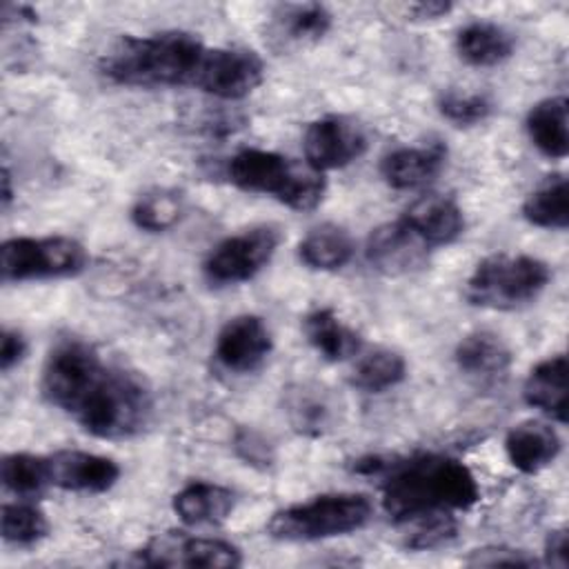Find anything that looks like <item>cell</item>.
I'll list each match as a JSON object with an SVG mask.
<instances>
[{
    "label": "cell",
    "instance_id": "ac0fdd59",
    "mask_svg": "<svg viewBox=\"0 0 569 569\" xmlns=\"http://www.w3.org/2000/svg\"><path fill=\"white\" fill-rule=\"evenodd\" d=\"M509 462L522 473H538L560 453V436L542 420H525L509 429L505 438Z\"/></svg>",
    "mask_w": 569,
    "mask_h": 569
},
{
    "label": "cell",
    "instance_id": "f546056e",
    "mask_svg": "<svg viewBox=\"0 0 569 569\" xmlns=\"http://www.w3.org/2000/svg\"><path fill=\"white\" fill-rule=\"evenodd\" d=\"M2 538L16 547H33L49 533L47 516L31 502L16 500L2 505Z\"/></svg>",
    "mask_w": 569,
    "mask_h": 569
},
{
    "label": "cell",
    "instance_id": "2e32d148",
    "mask_svg": "<svg viewBox=\"0 0 569 569\" xmlns=\"http://www.w3.org/2000/svg\"><path fill=\"white\" fill-rule=\"evenodd\" d=\"M445 160L447 147L442 142L400 147L382 158L380 173L391 189L409 191L429 184L442 171Z\"/></svg>",
    "mask_w": 569,
    "mask_h": 569
},
{
    "label": "cell",
    "instance_id": "8d00e7d4",
    "mask_svg": "<svg viewBox=\"0 0 569 569\" xmlns=\"http://www.w3.org/2000/svg\"><path fill=\"white\" fill-rule=\"evenodd\" d=\"M545 560H547V565L558 567V569L567 567L569 558H567V533H565V529L549 531V536L545 540Z\"/></svg>",
    "mask_w": 569,
    "mask_h": 569
},
{
    "label": "cell",
    "instance_id": "4316f807",
    "mask_svg": "<svg viewBox=\"0 0 569 569\" xmlns=\"http://www.w3.org/2000/svg\"><path fill=\"white\" fill-rule=\"evenodd\" d=\"M522 216L527 222L540 229L565 231L569 224L567 178L549 176L538 189L529 193V198L522 204Z\"/></svg>",
    "mask_w": 569,
    "mask_h": 569
},
{
    "label": "cell",
    "instance_id": "f35d334b",
    "mask_svg": "<svg viewBox=\"0 0 569 569\" xmlns=\"http://www.w3.org/2000/svg\"><path fill=\"white\" fill-rule=\"evenodd\" d=\"M13 198V191H11V173H9V167L4 164L2 167V207L7 209L9 202Z\"/></svg>",
    "mask_w": 569,
    "mask_h": 569
},
{
    "label": "cell",
    "instance_id": "603a6c76",
    "mask_svg": "<svg viewBox=\"0 0 569 569\" xmlns=\"http://www.w3.org/2000/svg\"><path fill=\"white\" fill-rule=\"evenodd\" d=\"M529 140L533 147L553 160H560L569 151V136H567V98L556 96L536 102L525 120Z\"/></svg>",
    "mask_w": 569,
    "mask_h": 569
},
{
    "label": "cell",
    "instance_id": "d4e9b609",
    "mask_svg": "<svg viewBox=\"0 0 569 569\" xmlns=\"http://www.w3.org/2000/svg\"><path fill=\"white\" fill-rule=\"evenodd\" d=\"M407 376L405 358L387 347H376L365 353H358L356 365L351 369L349 382L365 393H382Z\"/></svg>",
    "mask_w": 569,
    "mask_h": 569
},
{
    "label": "cell",
    "instance_id": "9a60e30c",
    "mask_svg": "<svg viewBox=\"0 0 569 569\" xmlns=\"http://www.w3.org/2000/svg\"><path fill=\"white\" fill-rule=\"evenodd\" d=\"M402 220L429 249L451 244L465 231L462 209L453 198L440 193H427L418 198L405 211Z\"/></svg>",
    "mask_w": 569,
    "mask_h": 569
},
{
    "label": "cell",
    "instance_id": "3957f363",
    "mask_svg": "<svg viewBox=\"0 0 569 569\" xmlns=\"http://www.w3.org/2000/svg\"><path fill=\"white\" fill-rule=\"evenodd\" d=\"M211 47L187 31L122 36L100 60V71L116 84L160 89H200Z\"/></svg>",
    "mask_w": 569,
    "mask_h": 569
},
{
    "label": "cell",
    "instance_id": "cb8c5ba5",
    "mask_svg": "<svg viewBox=\"0 0 569 569\" xmlns=\"http://www.w3.org/2000/svg\"><path fill=\"white\" fill-rule=\"evenodd\" d=\"M356 244L345 227L325 222L313 227L298 242V258L302 264L316 271L342 269L353 258Z\"/></svg>",
    "mask_w": 569,
    "mask_h": 569
},
{
    "label": "cell",
    "instance_id": "5bb4252c",
    "mask_svg": "<svg viewBox=\"0 0 569 569\" xmlns=\"http://www.w3.org/2000/svg\"><path fill=\"white\" fill-rule=\"evenodd\" d=\"M47 458L51 487L62 491L102 493L109 491L120 478V467L107 456L78 449H60Z\"/></svg>",
    "mask_w": 569,
    "mask_h": 569
},
{
    "label": "cell",
    "instance_id": "e575fe53",
    "mask_svg": "<svg viewBox=\"0 0 569 569\" xmlns=\"http://www.w3.org/2000/svg\"><path fill=\"white\" fill-rule=\"evenodd\" d=\"M27 353V338L11 327L2 329V340H0V369L7 373L11 371L18 362H22Z\"/></svg>",
    "mask_w": 569,
    "mask_h": 569
},
{
    "label": "cell",
    "instance_id": "1f68e13d",
    "mask_svg": "<svg viewBox=\"0 0 569 569\" xmlns=\"http://www.w3.org/2000/svg\"><path fill=\"white\" fill-rule=\"evenodd\" d=\"M438 111L456 127H473L491 116L493 104L485 93H467L451 89L438 98Z\"/></svg>",
    "mask_w": 569,
    "mask_h": 569
},
{
    "label": "cell",
    "instance_id": "5b68a950",
    "mask_svg": "<svg viewBox=\"0 0 569 569\" xmlns=\"http://www.w3.org/2000/svg\"><path fill=\"white\" fill-rule=\"evenodd\" d=\"M373 507L362 493H322L273 511L267 531L276 540L309 542L347 536L371 520Z\"/></svg>",
    "mask_w": 569,
    "mask_h": 569
},
{
    "label": "cell",
    "instance_id": "9c48e42d",
    "mask_svg": "<svg viewBox=\"0 0 569 569\" xmlns=\"http://www.w3.org/2000/svg\"><path fill=\"white\" fill-rule=\"evenodd\" d=\"M138 562L149 567H238L242 553L236 545L218 538H198L184 531H167L153 536L138 549Z\"/></svg>",
    "mask_w": 569,
    "mask_h": 569
},
{
    "label": "cell",
    "instance_id": "ffe728a7",
    "mask_svg": "<svg viewBox=\"0 0 569 569\" xmlns=\"http://www.w3.org/2000/svg\"><path fill=\"white\" fill-rule=\"evenodd\" d=\"M233 505L236 496L231 489L204 480L189 482L171 500L178 518L191 527L224 522L231 516Z\"/></svg>",
    "mask_w": 569,
    "mask_h": 569
},
{
    "label": "cell",
    "instance_id": "7402d4cb",
    "mask_svg": "<svg viewBox=\"0 0 569 569\" xmlns=\"http://www.w3.org/2000/svg\"><path fill=\"white\" fill-rule=\"evenodd\" d=\"M513 47V36L489 20H473L456 36V51L471 67H496L511 58Z\"/></svg>",
    "mask_w": 569,
    "mask_h": 569
},
{
    "label": "cell",
    "instance_id": "83f0119b",
    "mask_svg": "<svg viewBox=\"0 0 569 569\" xmlns=\"http://www.w3.org/2000/svg\"><path fill=\"white\" fill-rule=\"evenodd\" d=\"M0 480L18 498L42 496L51 487L49 458L36 453H7L0 462Z\"/></svg>",
    "mask_w": 569,
    "mask_h": 569
},
{
    "label": "cell",
    "instance_id": "7c38bea8",
    "mask_svg": "<svg viewBox=\"0 0 569 569\" xmlns=\"http://www.w3.org/2000/svg\"><path fill=\"white\" fill-rule=\"evenodd\" d=\"M271 333L260 316L242 313L222 325L216 338L218 362L233 373H251L271 353Z\"/></svg>",
    "mask_w": 569,
    "mask_h": 569
},
{
    "label": "cell",
    "instance_id": "4dcf8cb0",
    "mask_svg": "<svg viewBox=\"0 0 569 569\" xmlns=\"http://www.w3.org/2000/svg\"><path fill=\"white\" fill-rule=\"evenodd\" d=\"M182 213V200L176 191L156 189L144 196H140L131 209V220L138 229L144 231H167L180 220Z\"/></svg>",
    "mask_w": 569,
    "mask_h": 569
},
{
    "label": "cell",
    "instance_id": "ba28073f",
    "mask_svg": "<svg viewBox=\"0 0 569 569\" xmlns=\"http://www.w3.org/2000/svg\"><path fill=\"white\" fill-rule=\"evenodd\" d=\"M280 236L273 227L260 224L218 242L207 256L202 271L211 284H240L256 278L273 258Z\"/></svg>",
    "mask_w": 569,
    "mask_h": 569
},
{
    "label": "cell",
    "instance_id": "484cf974",
    "mask_svg": "<svg viewBox=\"0 0 569 569\" xmlns=\"http://www.w3.org/2000/svg\"><path fill=\"white\" fill-rule=\"evenodd\" d=\"M287 416L291 427L305 436H322L333 425V402L318 385H296L287 391Z\"/></svg>",
    "mask_w": 569,
    "mask_h": 569
},
{
    "label": "cell",
    "instance_id": "7a4b0ae2",
    "mask_svg": "<svg viewBox=\"0 0 569 569\" xmlns=\"http://www.w3.org/2000/svg\"><path fill=\"white\" fill-rule=\"evenodd\" d=\"M356 471L380 478L382 509L396 522L467 511L480 500L473 471L462 460L442 453H416L393 460L373 456L360 460Z\"/></svg>",
    "mask_w": 569,
    "mask_h": 569
},
{
    "label": "cell",
    "instance_id": "836d02e7",
    "mask_svg": "<svg viewBox=\"0 0 569 569\" xmlns=\"http://www.w3.org/2000/svg\"><path fill=\"white\" fill-rule=\"evenodd\" d=\"M469 565L473 567H533L536 558L529 556L522 549H511V547H482L471 551V556L467 558Z\"/></svg>",
    "mask_w": 569,
    "mask_h": 569
},
{
    "label": "cell",
    "instance_id": "d6986e66",
    "mask_svg": "<svg viewBox=\"0 0 569 569\" xmlns=\"http://www.w3.org/2000/svg\"><path fill=\"white\" fill-rule=\"evenodd\" d=\"M522 396L556 422H567V358L562 353L540 360L527 376Z\"/></svg>",
    "mask_w": 569,
    "mask_h": 569
},
{
    "label": "cell",
    "instance_id": "44dd1931",
    "mask_svg": "<svg viewBox=\"0 0 569 569\" xmlns=\"http://www.w3.org/2000/svg\"><path fill=\"white\" fill-rule=\"evenodd\" d=\"M302 327L309 345L329 362H342L356 358L362 351L360 333L345 325L329 307H320L307 313Z\"/></svg>",
    "mask_w": 569,
    "mask_h": 569
},
{
    "label": "cell",
    "instance_id": "d6a6232c",
    "mask_svg": "<svg viewBox=\"0 0 569 569\" xmlns=\"http://www.w3.org/2000/svg\"><path fill=\"white\" fill-rule=\"evenodd\" d=\"M416 529L407 536L405 545L409 549H438L449 545L456 533H458V522L453 518V513H438V516H427L420 520H413Z\"/></svg>",
    "mask_w": 569,
    "mask_h": 569
},
{
    "label": "cell",
    "instance_id": "e0dca14e",
    "mask_svg": "<svg viewBox=\"0 0 569 569\" xmlns=\"http://www.w3.org/2000/svg\"><path fill=\"white\" fill-rule=\"evenodd\" d=\"M453 358L458 369L476 382H496L513 362L509 345L489 329H476L460 338Z\"/></svg>",
    "mask_w": 569,
    "mask_h": 569
},
{
    "label": "cell",
    "instance_id": "f1b7e54d",
    "mask_svg": "<svg viewBox=\"0 0 569 569\" xmlns=\"http://www.w3.org/2000/svg\"><path fill=\"white\" fill-rule=\"evenodd\" d=\"M331 20L333 18L327 7L309 2L284 7L276 20V27L287 42L313 44L327 36V31L331 29Z\"/></svg>",
    "mask_w": 569,
    "mask_h": 569
},
{
    "label": "cell",
    "instance_id": "52a82bcc",
    "mask_svg": "<svg viewBox=\"0 0 569 569\" xmlns=\"http://www.w3.org/2000/svg\"><path fill=\"white\" fill-rule=\"evenodd\" d=\"M87 249L69 236H18L2 242L0 269L4 282L71 278L84 271Z\"/></svg>",
    "mask_w": 569,
    "mask_h": 569
},
{
    "label": "cell",
    "instance_id": "30bf717a",
    "mask_svg": "<svg viewBox=\"0 0 569 569\" xmlns=\"http://www.w3.org/2000/svg\"><path fill=\"white\" fill-rule=\"evenodd\" d=\"M367 131L345 116H325L313 120L305 129L302 138L305 162L320 173L351 164L367 151Z\"/></svg>",
    "mask_w": 569,
    "mask_h": 569
},
{
    "label": "cell",
    "instance_id": "74e56055",
    "mask_svg": "<svg viewBox=\"0 0 569 569\" xmlns=\"http://www.w3.org/2000/svg\"><path fill=\"white\" fill-rule=\"evenodd\" d=\"M453 9V4L449 2H420V4H413L411 11L416 18L420 20H436V18H442L445 13H449Z\"/></svg>",
    "mask_w": 569,
    "mask_h": 569
},
{
    "label": "cell",
    "instance_id": "6da1fadb",
    "mask_svg": "<svg viewBox=\"0 0 569 569\" xmlns=\"http://www.w3.org/2000/svg\"><path fill=\"white\" fill-rule=\"evenodd\" d=\"M44 400L76 420L87 433L124 440L142 433L153 416V396L133 371L104 360L80 338L58 340L42 367Z\"/></svg>",
    "mask_w": 569,
    "mask_h": 569
},
{
    "label": "cell",
    "instance_id": "8fae6325",
    "mask_svg": "<svg viewBox=\"0 0 569 569\" xmlns=\"http://www.w3.org/2000/svg\"><path fill=\"white\" fill-rule=\"evenodd\" d=\"M264 80V62L251 49L211 47L200 91L220 100H240Z\"/></svg>",
    "mask_w": 569,
    "mask_h": 569
},
{
    "label": "cell",
    "instance_id": "277c9868",
    "mask_svg": "<svg viewBox=\"0 0 569 569\" xmlns=\"http://www.w3.org/2000/svg\"><path fill=\"white\" fill-rule=\"evenodd\" d=\"M229 180L249 193L271 196L296 211L316 209L325 196V176L309 162L267 149H240L227 164Z\"/></svg>",
    "mask_w": 569,
    "mask_h": 569
},
{
    "label": "cell",
    "instance_id": "d590c367",
    "mask_svg": "<svg viewBox=\"0 0 569 569\" xmlns=\"http://www.w3.org/2000/svg\"><path fill=\"white\" fill-rule=\"evenodd\" d=\"M236 449L251 465H262L264 467V465L271 462L269 445L258 433H253V431H240L236 436Z\"/></svg>",
    "mask_w": 569,
    "mask_h": 569
},
{
    "label": "cell",
    "instance_id": "4fadbf2b",
    "mask_svg": "<svg viewBox=\"0 0 569 569\" xmlns=\"http://www.w3.org/2000/svg\"><path fill=\"white\" fill-rule=\"evenodd\" d=\"M427 253L429 247L407 227L402 218L380 224L367 240V260L385 276H405L422 269Z\"/></svg>",
    "mask_w": 569,
    "mask_h": 569
},
{
    "label": "cell",
    "instance_id": "8992f818",
    "mask_svg": "<svg viewBox=\"0 0 569 569\" xmlns=\"http://www.w3.org/2000/svg\"><path fill=\"white\" fill-rule=\"evenodd\" d=\"M551 280L547 262L533 256L493 253L476 264L465 284L473 307L513 311L533 302Z\"/></svg>",
    "mask_w": 569,
    "mask_h": 569
}]
</instances>
